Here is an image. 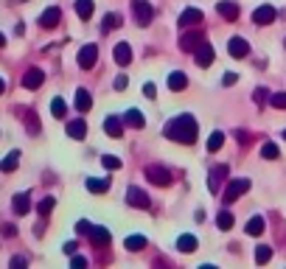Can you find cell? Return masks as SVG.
<instances>
[{
  "label": "cell",
  "instance_id": "obj_3",
  "mask_svg": "<svg viewBox=\"0 0 286 269\" xmlns=\"http://www.w3.org/2000/svg\"><path fill=\"white\" fill-rule=\"evenodd\" d=\"M146 177H149V182L160 185V188L172 185V171L163 168V166H146Z\"/></svg>",
  "mask_w": 286,
  "mask_h": 269
},
{
  "label": "cell",
  "instance_id": "obj_8",
  "mask_svg": "<svg viewBox=\"0 0 286 269\" xmlns=\"http://www.w3.org/2000/svg\"><path fill=\"white\" fill-rule=\"evenodd\" d=\"M275 17H278V12L272 6H258L256 12H252V22H256V26H270V22H275Z\"/></svg>",
  "mask_w": 286,
  "mask_h": 269
},
{
  "label": "cell",
  "instance_id": "obj_18",
  "mask_svg": "<svg viewBox=\"0 0 286 269\" xmlns=\"http://www.w3.org/2000/svg\"><path fill=\"white\" fill-rule=\"evenodd\" d=\"M104 132H107L110 138H124L121 118H115V115H107V118H104Z\"/></svg>",
  "mask_w": 286,
  "mask_h": 269
},
{
  "label": "cell",
  "instance_id": "obj_12",
  "mask_svg": "<svg viewBox=\"0 0 286 269\" xmlns=\"http://www.w3.org/2000/svg\"><path fill=\"white\" fill-rule=\"evenodd\" d=\"M45 82V73L40 70V68H31V70H26V76H22V87L26 90H36V87H42Z\"/></svg>",
  "mask_w": 286,
  "mask_h": 269
},
{
  "label": "cell",
  "instance_id": "obj_21",
  "mask_svg": "<svg viewBox=\"0 0 286 269\" xmlns=\"http://www.w3.org/2000/svg\"><path fill=\"white\" fill-rule=\"evenodd\" d=\"M90 106H93V96H90L84 87H79V90H76V110H79V112H87Z\"/></svg>",
  "mask_w": 286,
  "mask_h": 269
},
{
  "label": "cell",
  "instance_id": "obj_6",
  "mask_svg": "<svg viewBox=\"0 0 286 269\" xmlns=\"http://www.w3.org/2000/svg\"><path fill=\"white\" fill-rule=\"evenodd\" d=\"M205 42V36H202V31H188V34H182V40H180V48L186 50V54H196V48Z\"/></svg>",
  "mask_w": 286,
  "mask_h": 269
},
{
  "label": "cell",
  "instance_id": "obj_4",
  "mask_svg": "<svg viewBox=\"0 0 286 269\" xmlns=\"http://www.w3.org/2000/svg\"><path fill=\"white\" fill-rule=\"evenodd\" d=\"M126 202L132 208H140V210H149V205H152L149 194L140 191V188H135V185H129V188H126Z\"/></svg>",
  "mask_w": 286,
  "mask_h": 269
},
{
  "label": "cell",
  "instance_id": "obj_14",
  "mask_svg": "<svg viewBox=\"0 0 286 269\" xmlns=\"http://www.w3.org/2000/svg\"><path fill=\"white\" fill-rule=\"evenodd\" d=\"M59 20H62V12H59L56 6L45 8L42 14H40V26H42V28H56V26H59Z\"/></svg>",
  "mask_w": 286,
  "mask_h": 269
},
{
  "label": "cell",
  "instance_id": "obj_25",
  "mask_svg": "<svg viewBox=\"0 0 286 269\" xmlns=\"http://www.w3.org/2000/svg\"><path fill=\"white\" fill-rule=\"evenodd\" d=\"M93 8H96L93 0H76V14H79L82 20H90V17H93Z\"/></svg>",
  "mask_w": 286,
  "mask_h": 269
},
{
  "label": "cell",
  "instance_id": "obj_36",
  "mask_svg": "<svg viewBox=\"0 0 286 269\" xmlns=\"http://www.w3.org/2000/svg\"><path fill=\"white\" fill-rule=\"evenodd\" d=\"M54 205H56V199H54V196H45L42 202L36 205V210H40V216H48V213L54 210Z\"/></svg>",
  "mask_w": 286,
  "mask_h": 269
},
{
  "label": "cell",
  "instance_id": "obj_48",
  "mask_svg": "<svg viewBox=\"0 0 286 269\" xmlns=\"http://www.w3.org/2000/svg\"><path fill=\"white\" fill-rule=\"evenodd\" d=\"M3 45H6V36H3V34H0V48H3Z\"/></svg>",
  "mask_w": 286,
  "mask_h": 269
},
{
  "label": "cell",
  "instance_id": "obj_35",
  "mask_svg": "<svg viewBox=\"0 0 286 269\" xmlns=\"http://www.w3.org/2000/svg\"><path fill=\"white\" fill-rule=\"evenodd\" d=\"M272 258V250L266 247V244H261V247H256V264H266Z\"/></svg>",
  "mask_w": 286,
  "mask_h": 269
},
{
  "label": "cell",
  "instance_id": "obj_1",
  "mask_svg": "<svg viewBox=\"0 0 286 269\" xmlns=\"http://www.w3.org/2000/svg\"><path fill=\"white\" fill-rule=\"evenodd\" d=\"M196 134H200V126H196L194 115H188V112L177 115V118H172L168 124H166V138H168V140L191 146V143H196Z\"/></svg>",
  "mask_w": 286,
  "mask_h": 269
},
{
  "label": "cell",
  "instance_id": "obj_30",
  "mask_svg": "<svg viewBox=\"0 0 286 269\" xmlns=\"http://www.w3.org/2000/svg\"><path fill=\"white\" fill-rule=\"evenodd\" d=\"M216 227H219V230H230V227H233V213L219 210V216H216Z\"/></svg>",
  "mask_w": 286,
  "mask_h": 269
},
{
  "label": "cell",
  "instance_id": "obj_43",
  "mask_svg": "<svg viewBox=\"0 0 286 269\" xmlns=\"http://www.w3.org/2000/svg\"><path fill=\"white\" fill-rule=\"evenodd\" d=\"M222 84H224V87H233V84H236V73H224Z\"/></svg>",
  "mask_w": 286,
  "mask_h": 269
},
{
  "label": "cell",
  "instance_id": "obj_47",
  "mask_svg": "<svg viewBox=\"0 0 286 269\" xmlns=\"http://www.w3.org/2000/svg\"><path fill=\"white\" fill-rule=\"evenodd\" d=\"M236 138H238V143H250V134L247 132H236Z\"/></svg>",
  "mask_w": 286,
  "mask_h": 269
},
{
  "label": "cell",
  "instance_id": "obj_19",
  "mask_svg": "<svg viewBox=\"0 0 286 269\" xmlns=\"http://www.w3.org/2000/svg\"><path fill=\"white\" fill-rule=\"evenodd\" d=\"M68 134H70L73 140H84V138H87V124L82 118L70 120V124H68Z\"/></svg>",
  "mask_w": 286,
  "mask_h": 269
},
{
  "label": "cell",
  "instance_id": "obj_13",
  "mask_svg": "<svg viewBox=\"0 0 286 269\" xmlns=\"http://www.w3.org/2000/svg\"><path fill=\"white\" fill-rule=\"evenodd\" d=\"M224 177H228V166H214L210 168V180H208L210 194H219V185L224 182Z\"/></svg>",
  "mask_w": 286,
  "mask_h": 269
},
{
  "label": "cell",
  "instance_id": "obj_41",
  "mask_svg": "<svg viewBox=\"0 0 286 269\" xmlns=\"http://www.w3.org/2000/svg\"><path fill=\"white\" fill-rule=\"evenodd\" d=\"M90 227H93L90 222H79V224H76V233H79V236H87V233H90Z\"/></svg>",
  "mask_w": 286,
  "mask_h": 269
},
{
  "label": "cell",
  "instance_id": "obj_24",
  "mask_svg": "<svg viewBox=\"0 0 286 269\" xmlns=\"http://www.w3.org/2000/svg\"><path fill=\"white\" fill-rule=\"evenodd\" d=\"M17 166H20V152H12V154L3 157V163H0V171H3V174H12Z\"/></svg>",
  "mask_w": 286,
  "mask_h": 269
},
{
  "label": "cell",
  "instance_id": "obj_50",
  "mask_svg": "<svg viewBox=\"0 0 286 269\" xmlns=\"http://www.w3.org/2000/svg\"><path fill=\"white\" fill-rule=\"evenodd\" d=\"M284 138H286V132H284Z\"/></svg>",
  "mask_w": 286,
  "mask_h": 269
},
{
  "label": "cell",
  "instance_id": "obj_42",
  "mask_svg": "<svg viewBox=\"0 0 286 269\" xmlns=\"http://www.w3.org/2000/svg\"><path fill=\"white\" fill-rule=\"evenodd\" d=\"M70 266H73V269H82V266H87V258H82V255H73Z\"/></svg>",
  "mask_w": 286,
  "mask_h": 269
},
{
  "label": "cell",
  "instance_id": "obj_28",
  "mask_svg": "<svg viewBox=\"0 0 286 269\" xmlns=\"http://www.w3.org/2000/svg\"><path fill=\"white\" fill-rule=\"evenodd\" d=\"M177 250H180V252H194V250H196V238H194V236H180V238H177Z\"/></svg>",
  "mask_w": 286,
  "mask_h": 269
},
{
  "label": "cell",
  "instance_id": "obj_29",
  "mask_svg": "<svg viewBox=\"0 0 286 269\" xmlns=\"http://www.w3.org/2000/svg\"><path fill=\"white\" fill-rule=\"evenodd\" d=\"M264 227H266V222L261 219V216H252V219L247 222V233H250V236H261V233H264Z\"/></svg>",
  "mask_w": 286,
  "mask_h": 269
},
{
  "label": "cell",
  "instance_id": "obj_34",
  "mask_svg": "<svg viewBox=\"0 0 286 269\" xmlns=\"http://www.w3.org/2000/svg\"><path fill=\"white\" fill-rule=\"evenodd\" d=\"M278 154L280 152H278V146H275L272 140H266L264 146H261V157H266V160H278Z\"/></svg>",
  "mask_w": 286,
  "mask_h": 269
},
{
  "label": "cell",
  "instance_id": "obj_46",
  "mask_svg": "<svg viewBox=\"0 0 286 269\" xmlns=\"http://www.w3.org/2000/svg\"><path fill=\"white\" fill-rule=\"evenodd\" d=\"M64 252H68V255L76 252V241H68V244H64Z\"/></svg>",
  "mask_w": 286,
  "mask_h": 269
},
{
  "label": "cell",
  "instance_id": "obj_37",
  "mask_svg": "<svg viewBox=\"0 0 286 269\" xmlns=\"http://www.w3.org/2000/svg\"><path fill=\"white\" fill-rule=\"evenodd\" d=\"M101 163H104V168H110V171L121 168V160H118L115 154H104V157H101Z\"/></svg>",
  "mask_w": 286,
  "mask_h": 269
},
{
  "label": "cell",
  "instance_id": "obj_40",
  "mask_svg": "<svg viewBox=\"0 0 286 269\" xmlns=\"http://www.w3.org/2000/svg\"><path fill=\"white\" fill-rule=\"evenodd\" d=\"M252 98H256V104H258V106H261V104H264V101H266V90H264V87H258V90H256V96H252Z\"/></svg>",
  "mask_w": 286,
  "mask_h": 269
},
{
  "label": "cell",
  "instance_id": "obj_33",
  "mask_svg": "<svg viewBox=\"0 0 286 269\" xmlns=\"http://www.w3.org/2000/svg\"><path fill=\"white\" fill-rule=\"evenodd\" d=\"M222 143H224V134L222 132H214L210 138H208V152L214 154V152H219L222 149Z\"/></svg>",
  "mask_w": 286,
  "mask_h": 269
},
{
  "label": "cell",
  "instance_id": "obj_16",
  "mask_svg": "<svg viewBox=\"0 0 286 269\" xmlns=\"http://www.w3.org/2000/svg\"><path fill=\"white\" fill-rule=\"evenodd\" d=\"M112 56H115V62L121 64V68H126V64L132 62V45H129V42H118V45H115V50H112Z\"/></svg>",
  "mask_w": 286,
  "mask_h": 269
},
{
  "label": "cell",
  "instance_id": "obj_5",
  "mask_svg": "<svg viewBox=\"0 0 286 269\" xmlns=\"http://www.w3.org/2000/svg\"><path fill=\"white\" fill-rule=\"evenodd\" d=\"M132 8H135L138 22H140V26H149L152 17H154V8L149 6V0H132Z\"/></svg>",
  "mask_w": 286,
  "mask_h": 269
},
{
  "label": "cell",
  "instance_id": "obj_32",
  "mask_svg": "<svg viewBox=\"0 0 286 269\" xmlns=\"http://www.w3.org/2000/svg\"><path fill=\"white\" fill-rule=\"evenodd\" d=\"M50 112H54V118H64V112H68V104H64V98H54L50 101Z\"/></svg>",
  "mask_w": 286,
  "mask_h": 269
},
{
  "label": "cell",
  "instance_id": "obj_7",
  "mask_svg": "<svg viewBox=\"0 0 286 269\" xmlns=\"http://www.w3.org/2000/svg\"><path fill=\"white\" fill-rule=\"evenodd\" d=\"M216 12H219V17H224L228 22H236L238 14H242L233 0H219V3H216Z\"/></svg>",
  "mask_w": 286,
  "mask_h": 269
},
{
  "label": "cell",
  "instance_id": "obj_20",
  "mask_svg": "<svg viewBox=\"0 0 286 269\" xmlns=\"http://www.w3.org/2000/svg\"><path fill=\"white\" fill-rule=\"evenodd\" d=\"M196 64H200V68H210V64H214V48H210V45L202 42L200 48H196Z\"/></svg>",
  "mask_w": 286,
  "mask_h": 269
},
{
  "label": "cell",
  "instance_id": "obj_45",
  "mask_svg": "<svg viewBox=\"0 0 286 269\" xmlns=\"http://www.w3.org/2000/svg\"><path fill=\"white\" fill-rule=\"evenodd\" d=\"M126 87V76H118L115 78V90H124Z\"/></svg>",
  "mask_w": 286,
  "mask_h": 269
},
{
  "label": "cell",
  "instance_id": "obj_11",
  "mask_svg": "<svg viewBox=\"0 0 286 269\" xmlns=\"http://www.w3.org/2000/svg\"><path fill=\"white\" fill-rule=\"evenodd\" d=\"M228 50H230V56L233 59H244L247 54H250V42H247L244 36H233L230 45H228Z\"/></svg>",
  "mask_w": 286,
  "mask_h": 269
},
{
  "label": "cell",
  "instance_id": "obj_9",
  "mask_svg": "<svg viewBox=\"0 0 286 269\" xmlns=\"http://www.w3.org/2000/svg\"><path fill=\"white\" fill-rule=\"evenodd\" d=\"M96 59H98V48L96 45H84V48L79 50V56H76V62H79V68H93L96 64Z\"/></svg>",
  "mask_w": 286,
  "mask_h": 269
},
{
  "label": "cell",
  "instance_id": "obj_38",
  "mask_svg": "<svg viewBox=\"0 0 286 269\" xmlns=\"http://www.w3.org/2000/svg\"><path fill=\"white\" fill-rule=\"evenodd\" d=\"M270 104L275 106V110H286V92H275V96H270Z\"/></svg>",
  "mask_w": 286,
  "mask_h": 269
},
{
  "label": "cell",
  "instance_id": "obj_23",
  "mask_svg": "<svg viewBox=\"0 0 286 269\" xmlns=\"http://www.w3.org/2000/svg\"><path fill=\"white\" fill-rule=\"evenodd\" d=\"M168 87H172L174 92L186 90V87H188V76H186V73H180V70H174L172 76H168Z\"/></svg>",
  "mask_w": 286,
  "mask_h": 269
},
{
  "label": "cell",
  "instance_id": "obj_10",
  "mask_svg": "<svg viewBox=\"0 0 286 269\" xmlns=\"http://www.w3.org/2000/svg\"><path fill=\"white\" fill-rule=\"evenodd\" d=\"M205 20V14H202L200 8H186V12H182V14H180V26H182V28H194V26H200V22Z\"/></svg>",
  "mask_w": 286,
  "mask_h": 269
},
{
  "label": "cell",
  "instance_id": "obj_39",
  "mask_svg": "<svg viewBox=\"0 0 286 269\" xmlns=\"http://www.w3.org/2000/svg\"><path fill=\"white\" fill-rule=\"evenodd\" d=\"M143 96H146V98H154V96H158V87L152 84V82L149 84H143Z\"/></svg>",
  "mask_w": 286,
  "mask_h": 269
},
{
  "label": "cell",
  "instance_id": "obj_26",
  "mask_svg": "<svg viewBox=\"0 0 286 269\" xmlns=\"http://www.w3.org/2000/svg\"><path fill=\"white\" fill-rule=\"evenodd\" d=\"M12 208H14V213H17V216H26V213L31 210L28 194H17V196H14V205H12Z\"/></svg>",
  "mask_w": 286,
  "mask_h": 269
},
{
  "label": "cell",
  "instance_id": "obj_27",
  "mask_svg": "<svg viewBox=\"0 0 286 269\" xmlns=\"http://www.w3.org/2000/svg\"><path fill=\"white\" fill-rule=\"evenodd\" d=\"M115 28H121V14H107L104 22H101V31L110 34V31H115Z\"/></svg>",
  "mask_w": 286,
  "mask_h": 269
},
{
  "label": "cell",
  "instance_id": "obj_2",
  "mask_svg": "<svg viewBox=\"0 0 286 269\" xmlns=\"http://www.w3.org/2000/svg\"><path fill=\"white\" fill-rule=\"evenodd\" d=\"M250 191V180L247 177H238V180H230L228 182V188H224V194H222V202L224 205H230V202H236L242 194H247Z\"/></svg>",
  "mask_w": 286,
  "mask_h": 269
},
{
  "label": "cell",
  "instance_id": "obj_15",
  "mask_svg": "<svg viewBox=\"0 0 286 269\" xmlns=\"http://www.w3.org/2000/svg\"><path fill=\"white\" fill-rule=\"evenodd\" d=\"M124 124L132 129H143L146 126V120H143V112L138 110V106H129L126 112H124Z\"/></svg>",
  "mask_w": 286,
  "mask_h": 269
},
{
  "label": "cell",
  "instance_id": "obj_17",
  "mask_svg": "<svg viewBox=\"0 0 286 269\" xmlns=\"http://www.w3.org/2000/svg\"><path fill=\"white\" fill-rule=\"evenodd\" d=\"M90 241H93L96 247H107L110 244V230H104V227H98V224H93L90 227Z\"/></svg>",
  "mask_w": 286,
  "mask_h": 269
},
{
  "label": "cell",
  "instance_id": "obj_49",
  "mask_svg": "<svg viewBox=\"0 0 286 269\" xmlns=\"http://www.w3.org/2000/svg\"><path fill=\"white\" fill-rule=\"evenodd\" d=\"M3 90H6V82H3V78H0V92H3Z\"/></svg>",
  "mask_w": 286,
  "mask_h": 269
},
{
  "label": "cell",
  "instance_id": "obj_44",
  "mask_svg": "<svg viewBox=\"0 0 286 269\" xmlns=\"http://www.w3.org/2000/svg\"><path fill=\"white\" fill-rule=\"evenodd\" d=\"M3 236H8V238H12V236H17V227L14 224H3Z\"/></svg>",
  "mask_w": 286,
  "mask_h": 269
},
{
  "label": "cell",
  "instance_id": "obj_31",
  "mask_svg": "<svg viewBox=\"0 0 286 269\" xmlns=\"http://www.w3.org/2000/svg\"><path fill=\"white\" fill-rule=\"evenodd\" d=\"M143 247H146V238H143V236H129V238H126V250H129V252H140Z\"/></svg>",
  "mask_w": 286,
  "mask_h": 269
},
{
  "label": "cell",
  "instance_id": "obj_22",
  "mask_svg": "<svg viewBox=\"0 0 286 269\" xmlns=\"http://www.w3.org/2000/svg\"><path fill=\"white\" fill-rule=\"evenodd\" d=\"M84 185H87L90 194H107L110 191V180H101V177H90Z\"/></svg>",
  "mask_w": 286,
  "mask_h": 269
}]
</instances>
